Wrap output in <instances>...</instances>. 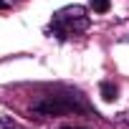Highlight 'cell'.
<instances>
[{
  "label": "cell",
  "instance_id": "6da1fadb",
  "mask_svg": "<svg viewBox=\"0 0 129 129\" xmlns=\"http://www.w3.org/2000/svg\"><path fill=\"white\" fill-rule=\"evenodd\" d=\"M89 15L81 5H66L53 13L51 23H48V33L56 36L58 41H69L74 36H81L86 28H89Z\"/></svg>",
  "mask_w": 129,
  "mask_h": 129
},
{
  "label": "cell",
  "instance_id": "7a4b0ae2",
  "mask_svg": "<svg viewBox=\"0 0 129 129\" xmlns=\"http://www.w3.org/2000/svg\"><path fill=\"white\" fill-rule=\"evenodd\" d=\"M71 111H91L89 104L84 101L81 94L76 91H58V94H46L33 104V114L38 116H58V114H71Z\"/></svg>",
  "mask_w": 129,
  "mask_h": 129
},
{
  "label": "cell",
  "instance_id": "3957f363",
  "mask_svg": "<svg viewBox=\"0 0 129 129\" xmlns=\"http://www.w3.org/2000/svg\"><path fill=\"white\" fill-rule=\"evenodd\" d=\"M99 91H101V99H104V101H114V99L119 96V89H116V84H111V81H101Z\"/></svg>",
  "mask_w": 129,
  "mask_h": 129
},
{
  "label": "cell",
  "instance_id": "277c9868",
  "mask_svg": "<svg viewBox=\"0 0 129 129\" xmlns=\"http://www.w3.org/2000/svg\"><path fill=\"white\" fill-rule=\"evenodd\" d=\"M109 0H91V8H94V13H106L109 10Z\"/></svg>",
  "mask_w": 129,
  "mask_h": 129
},
{
  "label": "cell",
  "instance_id": "5b68a950",
  "mask_svg": "<svg viewBox=\"0 0 129 129\" xmlns=\"http://www.w3.org/2000/svg\"><path fill=\"white\" fill-rule=\"evenodd\" d=\"M0 129H18V124L13 121V116H8V119H0Z\"/></svg>",
  "mask_w": 129,
  "mask_h": 129
},
{
  "label": "cell",
  "instance_id": "8992f818",
  "mask_svg": "<svg viewBox=\"0 0 129 129\" xmlns=\"http://www.w3.org/2000/svg\"><path fill=\"white\" fill-rule=\"evenodd\" d=\"M8 8V3H5V0H0V10H5Z\"/></svg>",
  "mask_w": 129,
  "mask_h": 129
},
{
  "label": "cell",
  "instance_id": "52a82bcc",
  "mask_svg": "<svg viewBox=\"0 0 129 129\" xmlns=\"http://www.w3.org/2000/svg\"><path fill=\"white\" fill-rule=\"evenodd\" d=\"M63 129H79V126H63Z\"/></svg>",
  "mask_w": 129,
  "mask_h": 129
}]
</instances>
